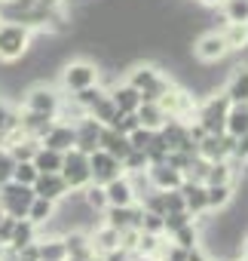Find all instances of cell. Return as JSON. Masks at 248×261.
Returning a JSON list of instances; mask_svg holds the SVG:
<instances>
[{"label":"cell","instance_id":"1","mask_svg":"<svg viewBox=\"0 0 248 261\" xmlns=\"http://www.w3.org/2000/svg\"><path fill=\"white\" fill-rule=\"evenodd\" d=\"M34 43V31L22 22H10L0 19V62L4 65H16L31 53Z\"/></svg>","mask_w":248,"mask_h":261},{"label":"cell","instance_id":"2","mask_svg":"<svg viewBox=\"0 0 248 261\" xmlns=\"http://www.w3.org/2000/svg\"><path fill=\"white\" fill-rule=\"evenodd\" d=\"M92 83H101V65L92 62V59H71L58 68V89L61 92H80Z\"/></svg>","mask_w":248,"mask_h":261},{"label":"cell","instance_id":"3","mask_svg":"<svg viewBox=\"0 0 248 261\" xmlns=\"http://www.w3.org/2000/svg\"><path fill=\"white\" fill-rule=\"evenodd\" d=\"M227 108H230V98L224 92H208V95H199L196 101V114L193 120L205 129L208 136H218V133H227ZM190 123V120H187Z\"/></svg>","mask_w":248,"mask_h":261},{"label":"cell","instance_id":"4","mask_svg":"<svg viewBox=\"0 0 248 261\" xmlns=\"http://www.w3.org/2000/svg\"><path fill=\"white\" fill-rule=\"evenodd\" d=\"M160 101V108L166 111V117H172V120H193V114H196V101H199V95L196 92H190L187 86H181L178 80L157 98Z\"/></svg>","mask_w":248,"mask_h":261},{"label":"cell","instance_id":"5","mask_svg":"<svg viewBox=\"0 0 248 261\" xmlns=\"http://www.w3.org/2000/svg\"><path fill=\"white\" fill-rule=\"evenodd\" d=\"M61 98H65V92H61L58 86L37 80V83H31V86L22 92V108L55 117V114H58V108H61Z\"/></svg>","mask_w":248,"mask_h":261},{"label":"cell","instance_id":"6","mask_svg":"<svg viewBox=\"0 0 248 261\" xmlns=\"http://www.w3.org/2000/svg\"><path fill=\"white\" fill-rule=\"evenodd\" d=\"M190 53H193V59H196L199 65H218V62H224V59L230 56V49H227V43H224V34H221L218 28L202 31V34L193 40Z\"/></svg>","mask_w":248,"mask_h":261},{"label":"cell","instance_id":"7","mask_svg":"<svg viewBox=\"0 0 248 261\" xmlns=\"http://www.w3.org/2000/svg\"><path fill=\"white\" fill-rule=\"evenodd\" d=\"M34 200V188L31 185H19V181H7L0 185V209L13 218H25L28 206Z\"/></svg>","mask_w":248,"mask_h":261},{"label":"cell","instance_id":"8","mask_svg":"<svg viewBox=\"0 0 248 261\" xmlns=\"http://www.w3.org/2000/svg\"><path fill=\"white\" fill-rule=\"evenodd\" d=\"M61 178L68 181L71 191H83L89 181H92V172H89V154L71 148L65 151V163H61Z\"/></svg>","mask_w":248,"mask_h":261},{"label":"cell","instance_id":"9","mask_svg":"<svg viewBox=\"0 0 248 261\" xmlns=\"http://www.w3.org/2000/svg\"><path fill=\"white\" fill-rule=\"evenodd\" d=\"M89 172H92V185H107V181L122 175V163L98 148V151L89 154Z\"/></svg>","mask_w":248,"mask_h":261},{"label":"cell","instance_id":"10","mask_svg":"<svg viewBox=\"0 0 248 261\" xmlns=\"http://www.w3.org/2000/svg\"><path fill=\"white\" fill-rule=\"evenodd\" d=\"M141 203H132V206H104L101 212V221L110 224L113 230H122V227H138L141 224Z\"/></svg>","mask_w":248,"mask_h":261},{"label":"cell","instance_id":"11","mask_svg":"<svg viewBox=\"0 0 248 261\" xmlns=\"http://www.w3.org/2000/svg\"><path fill=\"white\" fill-rule=\"evenodd\" d=\"M233 136L230 133H218V136H202L199 142H196V154L202 157V160H208V163H214V160H227L230 157V151H233Z\"/></svg>","mask_w":248,"mask_h":261},{"label":"cell","instance_id":"12","mask_svg":"<svg viewBox=\"0 0 248 261\" xmlns=\"http://www.w3.org/2000/svg\"><path fill=\"white\" fill-rule=\"evenodd\" d=\"M31 188H34V197H46L52 203H58V200H65L71 194V188L61 178V172H37V178H34Z\"/></svg>","mask_w":248,"mask_h":261},{"label":"cell","instance_id":"13","mask_svg":"<svg viewBox=\"0 0 248 261\" xmlns=\"http://www.w3.org/2000/svg\"><path fill=\"white\" fill-rule=\"evenodd\" d=\"M74 139H77V133H74V123H68V120H55L46 133H43V139H40V145H46V148H52V151H71L74 148Z\"/></svg>","mask_w":248,"mask_h":261},{"label":"cell","instance_id":"14","mask_svg":"<svg viewBox=\"0 0 248 261\" xmlns=\"http://www.w3.org/2000/svg\"><path fill=\"white\" fill-rule=\"evenodd\" d=\"M104 197H107V206H132V203H138L135 185H132V178L126 172L104 185Z\"/></svg>","mask_w":248,"mask_h":261},{"label":"cell","instance_id":"15","mask_svg":"<svg viewBox=\"0 0 248 261\" xmlns=\"http://www.w3.org/2000/svg\"><path fill=\"white\" fill-rule=\"evenodd\" d=\"M74 133H77V139H74V148H77V151H83V154L98 151V133H101V123H98V120H92L89 114L80 117V120L74 123Z\"/></svg>","mask_w":248,"mask_h":261},{"label":"cell","instance_id":"16","mask_svg":"<svg viewBox=\"0 0 248 261\" xmlns=\"http://www.w3.org/2000/svg\"><path fill=\"white\" fill-rule=\"evenodd\" d=\"M147 181L153 191H175L184 185V172L169 163H157V166H147Z\"/></svg>","mask_w":248,"mask_h":261},{"label":"cell","instance_id":"17","mask_svg":"<svg viewBox=\"0 0 248 261\" xmlns=\"http://www.w3.org/2000/svg\"><path fill=\"white\" fill-rule=\"evenodd\" d=\"M107 95H110V101L116 105V111H122V114H132V111L141 105V92H138L135 86H129L126 80H113V83L107 86Z\"/></svg>","mask_w":248,"mask_h":261},{"label":"cell","instance_id":"18","mask_svg":"<svg viewBox=\"0 0 248 261\" xmlns=\"http://www.w3.org/2000/svg\"><path fill=\"white\" fill-rule=\"evenodd\" d=\"M98 148H101V151H107L110 157H116L119 163H122V157H126V154L132 151V145H129V136L116 133L113 126H101V133H98Z\"/></svg>","mask_w":248,"mask_h":261},{"label":"cell","instance_id":"19","mask_svg":"<svg viewBox=\"0 0 248 261\" xmlns=\"http://www.w3.org/2000/svg\"><path fill=\"white\" fill-rule=\"evenodd\" d=\"M221 92L230 101H248V62L233 65V71H230V77H227V83H224Z\"/></svg>","mask_w":248,"mask_h":261},{"label":"cell","instance_id":"20","mask_svg":"<svg viewBox=\"0 0 248 261\" xmlns=\"http://www.w3.org/2000/svg\"><path fill=\"white\" fill-rule=\"evenodd\" d=\"M55 123V117L49 114H40V111H28V108H19V126L25 136H34V139H43V133Z\"/></svg>","mask_w":248,"mask_h":261},{"label":"cell","instance_id":"21","mask_svg":"<svg viewBox=\"0 0 248 261\" xmlns=\"http://www.w3.org/2000/svg\"><path fill=\"white\" fill-rule=\"evenodd\" d=\"M221 34H224V43H227L230 56L233 53H248V22H224Z\"/></svg>","mask_w":248,"mask_h":261},{"label":"cell","instance_id":"22","mask_svg":"<svg viewBox=\"0 0 248 261\" xmlns=\"http://www.w3.org/2000/svg\"><path fill=\"white\" fill-rule=\"evenodd\" d=\"M181 194H184V209L190 215H202L208 212V203H205V185L202 181H184L181 185Z\"/></svg>","mask_w":248,"mask_h":261},{"label":"cell","instance_id":"23","mask_svg":"<svg viewBox=\"0 0 248 261\" xmlns=\"http://www.w3.org/2000/svg\"><path fill=\"white\" fill-rule=\"evenodd\" d=\"M227 133L236 139L242 133H248V101H230L227 108Z\"/></svg>","mask_w":248,"mask_h":261},{"label":"cell","instance_id":"24","mask_svg":"<svg viewBox=\"0 0 248 261\" xmlns=\"http://www.w3.org/2000/svg\"><path fill=\"white\" fill-rule=\"evenodd\" d=\"M233 194H236V185H205V203H208V212H221L233 203Z\"/></svg>","mask_w":248,"mask_h":261},{"label":"cell","instance_id":"25","mask_svg":"<svg viewBox=\"0 0 248 261\" xmlns=\"http://www.w3.org/2000/svg\"><path fill=\"white\" fill-rule=\"evenodd\" d=\"M31 163H34L37 172H61L65 154H61V151H52V148H46V145H40L37 154L31 157Z\"/></svg>","mask_w":248,"mask_h":261},{"label":"cell","instance_id":"26","mask_svg":"<svg viewBox=\"0 0 248 261\" xmlns=\"http://www.w3.org/2000/svg\"><path fill=\"white\" fill-rule=\"evenodd\" d=\"M135 117H138V123L147 126V129H160V126L169 120L166 111L160 108V101H141V105L135 108Z\"/></svg>","mask_w":248,"mask_h":261},{"label":"cell","instance_id":"27","mask_svg":"<svg viewBox=\"0 0 248 261\" xmlns=\"http://www.w3.org/2000/svg\"><path fill=\"white\" fill-rule=\"evenodd\" d=\"M31 243H37V224H31L28 218H16V227H13V237L7 246L13 252H19L22 246H31Z\"/></svg>","mask_w":248,"mask_h":261},{"label":"cell","instance_id":"28","mask_svg":"<svg viewBox=\"0 0 248 261\" xmlns=\"http://www.w3.org/2000/svg\"><path fill=\"white\" fill-rule=\"evenodd\" d=\"M52 212H55V203H52V200H46V197H34L31 206H28V212H25V218H28L31 224H37V227H43V224L52 218Z\"/></svg>","mask_w":248,"mask_h":261},{"label":"cell","instance_id":"29","mask_svg":"<svg viewBox=\"0 0 248 261\" xmlns=\"http://www.w3.org/2000/svg\"><path fill=\"white\" fill-rule=\"evenodd\" d=\"M199 237H202V230H199L196 221H187L184 227H178L175 233H169V240H172L175 246H181V249H193V246H199Z\"/></svg>","mask_w":248,"mask_h":261},{"label":"cell","instance_id":"30","mask_svg":"<svg viewBox=\"0 0 248 261\" xmlns=\"http://www.w3.org/2000/svg\"><path fill=\"white\" fill-rule=\"evenodd\" d=\"M104 95H107V86H104V83H92V86H86V89H80V92H71V98H74L86 114H89V108H92L98 98H104Z\"/></svg>","mask_w":248,"mask_h":261},{"label":"cell","instance_id":"31","mask_svg":"<svg viewBox=\"0 0 248 261\" xmlns=\"http://www.w3.org/2000/svg\"><path fill=\"white\" fill-rule=\"evenodd\" d=\"M224 22H248V0H221Z\"/></svg>","mask_w":248,"mask_h":261},{"label":"cell","instance_id":"32","mask_svg":"<svg viewBox=\"0 0 248 261\" xmlns=\"http://www.w3.org/2000/svg\"><path fill=\"white\" fill-rule=\"evenodd\" d=\"M116 114H119V111H116V105L110 101V95H104V98H98V101H95V105L89 108V117H92V120H98L101 126H110Z\"/></svg>","mask_w":248,"mask_h":261},{"label":"cell","instance_id":"33","mask_svg":"<svg viewBox=\"0 0 248 261\" xmlns=\"http://www.w3.org/2000/svg\"><path fill=\"white\" fill-rule=\"evenodd\" d=\"M37 148H40V139H34V136H22V139H16L7 151L13 154V160H31V157L37 154Z\"/></svg>","mask_w":248,"mask_h":261},{"label":"cell","instance_id":"34","mask_svg":"<svg viewBox=\"0 0 248 261\" xmlns=\"http://www.w3.org/2000/svg\"><path fill=\"white\" fill-rule=\"evenodd\" d=\"M80 197H83V203L92 209V212H104V206H107V197H104V185H86L83 191H80Z\"/></svg>","mask_w":248,"mask_h":261},{"label":"cell","instance_id":"35","mask_svg":"<svg viewBox=\"0 0 248 261\" xmlns=\"http://www.w3.org/2000/svg\"><path fill=\"white\" fill-rule=\"evenodd\" d=\"M147 157H144V151H129L126 157H122V172L126 175H138V172H147Z\"/></svg>","mask_w":248,"mask_h":261},{"label":"cell","instance_id":"36","mask_svg":"<svg viewBox=\"0 0 248 261\" xmlns=\"http://www.w3.org/2000/svg\"><path fill=\"white\" fill-rule=\"evenodd\" d=\"M34 178H37L34 163H31V160H16V166H13V178H10V181H19V185H34Z\"/></svg>","mask_w":248,"mask_h":261},{"label":"cell","instance_id":"37","mask_svg":"<svg viewBox=\"0 0 248 261\" xmlns=\"http://www.w3.org/2000/svg\"><path fill=\"white\" fill-rule=\"evenodd\" d=\"M187 221H193V215H190L187 209H178V212H166V215H163V230H166V237H169V233H175L178 227H184Z\"/></svg>","mask_w":248,"mask_h":261},{"label":"cell","instance_id":"38","mask_svg":"<svg viewBox=\"0 0 248 261\" xmlns=\"http://www.w3.org/2000/svg\"><path fill=\"white\" fill-rule=\"evenodd\" d=\"M153 136H157V129L138 126L135 133H129V145H132V151H147V148H150V142H153Z\"/></svg>","mask_w":248,"mask_h":261},{"label":"cell","instance_id":"39","mask_svg":"<svg viewBox=\"0 0 248 261\" xmlns=\"http://www.w3.org/2000/svg\"><path fill=\"white\" fill-rule=\"evenodd\" d=\"M205 172H208V160H202L199 154L190 160V166L184 169V181H202L205 185Z\"/></svg>","mask_w":248,"mask_h":261},{"label":"cell","instance_id":"40","mask_svg":"<svg viewBox=\"0 0 248 261\" xmlns=\"http://www.w3.org/2000/svg\"><path fill=\"white\" fill-rule=\"evenodd\" d=\"M110 126L116 129V133H122V136H129V133H135V129H138L141 123H138L135 111H132V114H122V111H119V114L113 117V123H110Z\"/></svg>","mask_w":248,"mask_h":261},{"label":"cell","instance_id":"41","mask_svg":"<svg viewBox=\"0 0 248 261\" xmlns=\"http://www.w3.org/2000/svg\"><path fill=\"white\" fill-rule=\"evenodd\" d=\"M138 230H144V233H166V230H163V215H157V212H147V209H144Z\"/></svg>","mask_w":248,"mask_h":261},{"label":"cell","instance_id":"42","mask_svg":"<svg viewBox=\"0 0 248 261\" xmlns=\"http://www.w3.org/2000/svg\"><path fill=\"white\" fill-rule=\"evenodd\" d=\"M230 157L236 160V163H248V133H242V136H236V142H233V151H230Z\"/></svg>","mask_w":248,"mask_h":261},{"label":"cell","instance_id":"43","mask_svg":"<svg viewBox=\"0 0 248 261\" xmlns=\"http://www.w3.org/2000/svg\"><path fill=\"white\" fill-rule=\"evenodd\" d=\"M13 166H16L13 154H10L7 148H0V185H7V181L13 178Z\"/></svg>","mask_w":248,"mask_h":261},{"label":"cell","instance_id":"44","mask_svg":"<svg viewBox=\"0 0 248 261\" xmlns=\"http://www.w3.org/2000/svg\"><path fill=\"white\" fill-rule=\"evenodd\" d=\"M163 203H166V212H178V209H184V194H181V188H175V191H163Z\"/></svg>","mask_w":248,"mask_h":261},{"label":"cell","instance_id":"45","mask_svg":"<svg viewBox=\"0 0 248 261\" xmlns=\"http://www.w3.org/2000/svg\"><path fill=\"white\" fill-rule=\"evenodd\" d=\"M13 227H16V218H13V215H4V218H0V246H7V243H10Z\"/></svg>","mask_w":248,"mask_h":261},{"label":"cell","instance_id":"46","mask_svg":"<svg viewBox=\"0 0 248 261\" xmlns=\"http://www.w3.org/2000/svg\"><path fill=\"white\" fill-rule=\"evenodd\" d=\"M196 7H202V10H218L221 7V0H193Z\"/></svg>","mask_w":248,"mask_h":261},{"label":"cell","instance_id":"47","mask_svg":"<svg viewBox=\"0 0 248 261\" xmlns=\"http://www.w3.org/2000/svg\"><path fill=\"white\" fill-rule=\"evenodd\" d=\"M7 111H10V105H7V98L0 95V123H4V117H7Z\"/></svg>","mask_w":248,"mask_h":261},{"label":"cell","instance_id":"48","mask_svg":"<svg viewBox=\"0 0 248 261\" xmlns=\"http://www.w3.org/2000/svg\"><path fill=\"white\" fill-rule=\"evenodd\" d=\"M129 261H160V258H153V255H138V252H135Z\"/></svg>","mask_w":248,"mask_h":261},{"label":"cell","instance_id":"49","mask_svg":"<svg viewBox=\"0 0 248 261\" xmlns=\"http://www.w3.org/2000/svg\"><path fill=\"white\" fill-rule=\"evenodd\" d=\"M233 261H248V258H245V255H239V258H233Z\"/></svg>","mask_w":248,"mask_h":261},{"label":"cell","instance_id":"50","mask_svg":"<svg viewBox=\"0 0 248 261\" xmlns=\"http://www.w3.org/2000/svg\"><path fill=\"white\" fill-rule=\"evenodd\" d=\"M208 261H224V258H208Z\"/></svg>","mask_w":248,"mask_h":261},{"label":"cell","instance_id":"51","mask_svg":"<svg viewBox=\"0 0 248 261\" xmlns=\"http://www.w3.org/2000/svg\"><path fill=\"white\" fill-rule=\"evenodd\" d=\"M4 215H7V212H4V209H0V218H4Z\"/></svg>","mask_w":248,"mask_h":261},{"label":"cell","instance_id":"52","mask_svg":"<svg viewBox=\"0 0 248 261\" xmlns=\"http://www.w3.org/2000/svg\"><path fill=\"white\" fill-rule=\"evenodd\" d=\"M0 4H10V0H0Z\"/></svg>","mask_w":248,"mask_h":261}]
</instances>
